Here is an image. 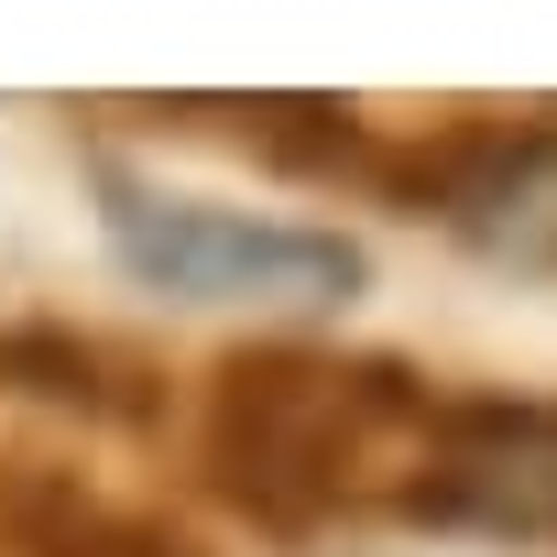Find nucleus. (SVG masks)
<instances>
[{
  "mask_svg": "<svg viewBox=\"0 0 557 557\" xmlns=\"http://www.w3.org/2000/svg\"><path fill=\"white\" fill-rule=\"evenodd\" d=\"M426 426H437V394L394 361L240 350L208 405V470L262 524H318L339 503H383L372 470H405V492H416Z\"/></svg>",
  "mask_w": 557,
  "mask_h": 557,
  "instance_id": "f257e3e1",
  "label": "nucleus"
},
{
  "mask_svg": "<svg viewBox=\"0 0 557 557\" xmlns=\"http://www.w3.org/2000/svg\"><path fill=\"white\" fill-rule=\"evenodd\" d=\"M110 251L132 285L186 296V307H350L361 296V240L307 230V219H251L219 197H164L110 175Z\"/></svg>",
  "mask_w": 557,
  "mask_h": 557,
  "instance_id": "f03ea898",
  "label": "nucleus"
},
{
  "mask_svg": "<svg viewBox=\"0 0 557 557\" xmlns=\"http://www.w3.org/2000/svg\"><path fill=\"white\" fill-rule=\"evenodd\" d=\"M405 513L481 524V535H557V405H535V394L437 405Z\"/></svg>",
  "mask_w": 557,
  "mask_h": 557,
  "instance_id": "7ed1b4c3",
  "label": "nucleus"
},
{
  "mask_svg": "<svg viewBox=\"0 0 557 557\" xmlns=\"http://www.w3.org/2000/svg\"><path fill=\"white\" fill-rule=\"evenodd\" d=\"M0 546H23V557H197L164 513L99 503L66 470H12L0 481Z\"/></svg>",
  "mask_w": 557,
  "mask_h": 557,
  "instance_id": "20e7f679",
  "label": "nucleus"
},
{
  "mask_svg": "<svg viewBox=\"0 0 557 557\" xmlns=\"http://www.w3.org/2000/svg\"><path fill=\"white\" fill-rule=\"evenodd\" d=\"M0 383H23L45 405H88V416H153V394H132L143 372L77 329H0Z\"/></svg>",
  "mask_w": 557,
  "mask_h": 557,
  "instance_id": "39448f33",
  "label": "nucleus"
}]
</instances>
